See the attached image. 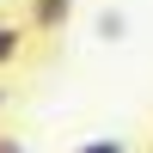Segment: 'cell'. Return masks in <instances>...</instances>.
<instances>
[{"instance_id": "obj_1", "label": "cell", "mask_w": 153, "mask_h": 153, "mask_svg": "<svg viewBox=\"0 0 153 153\" xmlns=\"http://www.w3.org/2000/svg\"><path fill=\"white\" fill-rule=\"evenodd\" d=\"M74 19V0H31V25L37 31H61Z\"/></svg>"}, {"instance_id": "obj_2", "label": "cell", "mask_w": 153, "mask_h": 153, "mask_svg": "<svg viewBox=\"0 0 153 153\" xmlns=\"http://www.w3.org/2000/svg\"><path fill=\"white\" fill-rule=\"evenodd\" d=\"M25 55V37H19V25H0V68L6 61H19Z\"/></svg>"}, {"instance_id": "obj_3", "label": "cell", "mask_w": 153, "mask_h": 153, "mask_svg": "<svg viewBox=\"0 0 153 153\" xmlns=\"http://www.w3.org/2000/svg\"><path fill=\"white\" fill-rule=\"evenodd\" d=\"M123 31H129L123 12H98V37H104V43H123Z\"/></svg>"}, {"instance_id": "obj_4", "label": "cell", "mask_w": 153, "mask_h": 153, "mask_svg": "<svg viewBox=\"0 0 153 153\" xmlns=\"http://www.w3.org/2000/svg\"><path fill=\"white\" fill-rule=\"evenodd\" d=\"M74 153H129V147H123L117 135H98V141H86V147H74Z\"/></svg>"}, {"instance_id": "obj_5", "label": "cell", "mask_w": 153, "mask_h": 153, "mask_svg": "<svg viewBox=\"0 0 153 153\" xmlns=\"http://www.w3.org/2000/svg\"><path fill=\"white\" fill-rule=\"evenodd\" d=\"M0 153H25V147H19V141H12V135H0Z\"/></svg>"}, {"instance_id": "obj_6", "label": "cell", "mask_w": 153, "mask_h": 153, "mask_svg": "<svg viewBox=\"0 0 153 153\" xmlns=\"http://www.w3.org/2000/svg\"><path fill=\"white\" fill-rule=\"evenodd\" d=\"M0 110H6V86H0Z\"/></svg>"}]
</instances>
